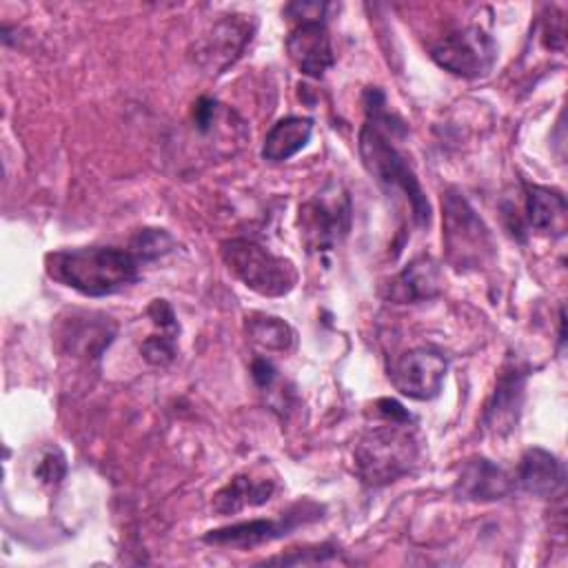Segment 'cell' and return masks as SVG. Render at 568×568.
<instances>
[{"mask_svg": "<svg viewBox=\"0 0 568 568\" xmlns=\"http://www.w3.org/2000/svg\"><path fill=\"white\" fill-rule=\"evenodd\" d=\"M513 484L532 497L548 499L564 490L566 470L550 450L532 446L521 455Z\"/></svg>", "mask_w": 568, "mask_h": 568, "instance_id": "7c38bea8", "label": "cell"}, {"mask_svg": "<svg viewBox=\"0 0 568 568\" xmlns=\"http://www.w3.org/2000/svg\"><path fill=\"white\" fill-rule=\"evenodd\" d=\"M528 366L517 357H508L497 375L495 390L484 408L481 424L488 433L501 437L517 428L521 404H524V388H526Z\"/></svg>", "mask_w": 568, "mask_h": 568, "instance_id": "8fae6325", "label": "cell"}, {"mask_svg": "<svg viewBox=\"0 0 568 568\" xmlns=\"http://www.w3.org/2000/svg\"><path fill=\"white\" fill-rule=\"evenodd\" d=\"M293 11H295L293 18H300V20L286 36V53L304 75L322 78L335 64L331 36L322 20L326 4H320V2L288 4L286 13H293Z\"/></svg>", "mask_w": 568, "mask_h": 568, "instance_id": "52a82bcc", "label": "cell"}, {"mask_svg": "<svg viewBox=\"0 0 568 568\" xmlns=\"http://www.w3.org/2000/svg\"><path fill=\"white\" fill-rule=\"evenodd\" d=\"M173 237L164 229H142L131 244V251L140 257V262H149L166 255L173 248Z\"/></svg>", "mask_w": 568, "mask_h": 568, "instance_id": "ffe728a7", "label": "cell"}, {"mask_svg": "<svg viewBox=\"0 0 568 568\" xmlns=\"http://www.w3.org/2000/svg\"><path fill=\"white\" fill-rule=\"evenodd\" d=\"M246 333L268 351H288L295 344V331L275 315H246Z\"/></svg>", "mask_w": 568, "mask_h": 568, "instance_id": "d6986e66", "label": "cell"}, {"mask_svg": "<svg viewBox=\"0 0 568 568\" xmlns=\"http://www.w3.org/2000/svg\"><path fill=\"white\" fill-rule=\"evenodd\" d=\"M140 257L131 248L80 246L44 257L47 275L82 295L104 297L140 280Z\"/></svg>", "mask_w": 568, "mask_h": 568, "instance_id": "7a4b0ae2", "label": "cell"}, {"mask_svg": "<svg viewBox=\"0 0 568 568\" xmlns=\"http://www.w3.org/2000/svg\"><path fill=\"white\" fill-rule=\"evenodd\" d=\"M544 44L552 51H564V18L561 13L557 16H548L544 20Z\"/></svg>", "mask_w": 568, "mask_h": 568, "instance_id": "484cf974", "label": "cell"}, {"mask_svg": "<svg viewBox=\"0 0 568 568\" xmlns=\"http://www.w3.org/2000/svg\"><path fill=\"white\" fill-rule=\"evenodd\" d=\"M151 322L162 331V333H173L178 335L180 326H178V317H175V311L173 306L166 302V300H153L146 308Z\"/></svg>", "mask_w": 568, "mask_h": 568, "instance_id": "cb8c5ba5", "label": "cell"}, {"mask_svg": "<svg viewBox=\"0 0 568 568\" xmlns=\"http://www.w3.org/2000/svg\"><path fill=\"white\" fill-rule=\"evenodd\" d=\"M142 357L151 364V366H169L175 355H178V348H175V335L173 333H160V335H149L142 346Z\"/></svg>", "mask_w": 568, "mask_h": 568, "instance_id": "44dd1931", "label": "cell"}, {"mask_svg": "<svg viewBox=\"0 0 568 568\" xmlns=\"http://www.w3.org/2000/svg\"><path fill=\"white\" fill-rule=\"evenodd\" d=\"M353 222V202L348 191L331 180L311 200L300 206L297 224L304 246L311 253H328L348 235Z\"/></svg>", "mask_w": 568, "mask_h": 568, "instance_id": "8992f818", "label": "cell"}, {"mask_svg": "<svg viewBox=\"0 0 568 568\" xmlns=\"http://www.w3.org/2000/svg\"><path fill=\"white\" fill-rule=\"evenodd\" d=\"M442 242L448 264L457 271L481 268L495 255L493 233L457 189L442 197Z\"/></svg>", "mask_w": 568, "mask_h": 568, "instance_id": "277c9868", "label": "cell"}, {"mask_svg": "<svg viewBox=\"0 0 568 568\" xmlns=\"http://www.w3.org/2000/svg\"><path fill=\"white\" fill-rule=\"evenodd\" d=\"M366 120L357 135V151L368 175L388 193H399L417 226L430 224V204L428 197L408 164L406 155L397 149L395 138L406 133L404 122L386 111V95L377 87H368L364 93Z\"/></svg>", "mask_w": 568, "mask_h": 568, "instance_id": "6da1fadb", "label": "cell"}, {"mask_svg": "<svg viewBox=\"0 0 568 568\" xmlns=\"http://www.w3.org/2000/svg\"><path fill=\"white\" fill-rule=\"evenodd\" d=\"M568 204L561 191L526 184V224L541 235L561 237L566 233Z\"/></svg>", "mask_w": 568, "mask_h": 568, "instance_id": "2e32d148", "label": "cell"}, {"mask_svg": "<svg viewBox=\"0 0 568 568\" xmlns=\"http://www.w3.org/2000/svg\"><path fill=\"white\" fill-rule=\"evenodd\" d=\"M419 459V442L410 422L384 419L371 426L355 444L353 462L357 477L373 488L408 475Z\"/></svg>", "mask_w": 568, "mask_h": 568, "instance_id": "3957f363", "label": "cell"}, {"mask_svg": "<svg viewBox=\"0 0 568 568\" xmlns=\"http://www.w3.org/2000/svg\"><path fill=\"white\" fill-rule=\"evenodd\" d=\"M448 373L446 355L435 346H415L402 353L390 366L388 377L404 397L426 402L442 393Z\"/></svg>", "mask_w": 568, "mask_h": 568, "instance_id": "30bf717a", "label": "cell"}, {"mask_svg": "<svg viewBox=\"0 0 568 568\" xmlns=\"http://www.w3.org/2000/svg\"><path fill=\"white\" fill-rule=\"evenodd\" d=\"M510 475L486 457H470L455 479V495L466 501H495L513 490Z\"/></svg>", "mask_w": 568, "mask_h": 568, "instance_id": "4fadbf2b", "label": "cell"}, {"mask_svg": "<svg viewBox=\"0 0 568 568\" xmlns=\"http://www.w3.org/2000/svg\"><path fill=\"white\" fill-rule=\"evenodd\" d=\"M322 513H324L322 504L313 499H302L288 506L275 519H251V521L222 526V528L209 530L202 537V541L211 546H224V548H253V546H262L280 537H286L295 528L322 519Z\"/></svg>", "mask_w": 568, "mask_h": 568, "instance_id": "ba28073f", "label": "cell"}, {"mask_svg": "<svg viewBox=\"0 0 568 568\" xmlns=\"http://www.w3.org/2000/svg\"><path fill=\"white\" fill-rule=\"evenodd\" d=\"M64 457L58 450H49L38 464V475L47 484H58L64 477Z\"/></svg>", "mask_w": 568, "mask_h": 568, "instance_id": "d4e9b609", "label": "cell"}, {"mask_svg": "<svg viewBox=\"0 0 568 568\" xmlns=\"http://www.w3.org/2000/svg\"><path fill=\"white\" fill-rule=\"evenodd\" d=\"M337 555V548L333 544H322L313 548H302L297 555H282L268 559V564H322Z\"/></svg>", "mask_w": 568, "mask_h": 568, "instance_id": "603a6c76", "label": "cell"}, {"mask_svg": "<svg viewBox=\"0 0 568 568\" xmlns=\"http://www.w3.org/2000/svg\"><path fill=\"white\" fill-rule=\"evenodd\" d=\"M220 113H222V104H220L217 100L206 98V95L197 98V100L193 102V109H191V120H193L195 131H200V133H211L213 126H215V122H217V115H220Z\"/></svg>", "mask_w": 568, "mask_h": 568, "instance_id": "7402d4cb", "label": "cell"}, {"mask_svg": "<svg viewBox=\"0 0 568 568\" xmlns=\"http://www.w3.org/2000/svg\"><path fill=\"white\" fill-rule=\"evenodd\" d=\"M442 291V275L435 260L422 255L406 264L388 284H386V300L395 304H415L424 300L437 297Z\"/></svg>", "mask_w": 568, "mask_h": 568, "instance_id": "5bb4252c", "label": "cell"}, {"mask_svg": "<svg viewBox=\"0 0 568 568\" xmlns=\"http://www.w3.org/2000/svg\"><path fill=\"white\" fill-rule=\"evenodd\" d=\"M313 135V120L302 115H288L277 120L262 144V158L266 162H286L300 153Z\"/></svg>", "mask_w": 568, "mask_h": 568, "instance_id": "e0dca14e", "label": "cell"}, {"mask_svg": "<svg viewBox=\"0 0 568 568\" xmlns=\"http://www.w3.org/2000/svg\"><path fill=\"white\" fill-rule=\"evenodd\" d=\"M275 484L271 479H253L248 475H235L226 486L213 495V510L217 515H235L246 506H260L271 499Z\"/></svg>", "mask_w": 568, "mask_h": 568, "instance_id": "ac0fdd59", "label": "cell"}, {"mask_svg": "<svg viewBox=\"0 0 568 568\" xmlns=\"http://www.w3.org/2000/svg\"><path fill=\"white\" fill-rule=\"evenodd\" d=\"M248 40H251V27L246 20H240L237 16L220 20L213 27V31L197 44V58L206 69H213L215 73H220L235 58H240Z\"/></svg>", "mask_w": 568, "mask_h": 568, "instance_id": "9a60e30c", "label": "cell"}, {"mask_svg": "<svg viewBox=\"0 0 568 568\" xmlns=\"http://www.w3.org/2000/svg\"><path fill=\"white\" fill-rule=\"evenodd\" d=\"M222 262L246 288L264 297L288 295L300 275L291 260L275 255L266 246L248 237H231L220 244Z\"/></svg>", "mask_w": 568, "mask_h": 568, "instance_id": "5b68a950", "label": "cell"}, {"mask_svg": "<svg viewBox=\"0 0 568 568\" xmlns=\"http://www.w3.org/2000/svg\"><path fill=\"white\" fill-rule=\"evenodd\" d=\"M251 377H253V382L260 386V388H271L273 386V382H275V377H277V371H275V366L266 359V357H255L253 362H251Z\"/></svg>", "mask_w": 568, "mask_h": 568, "instance_id": "4316f807", "label": "cell"}, {"mask_svg": "<svg viewBox=\"0 0 568 568\" xmlns=\"http://www.w3.org/2000/svg\"><path fill=\"white\" fill-rule=\"evenodd\" d=\"M430 58L444 71L457 78H481L497 60V44L481 27L470 24L439 38L430 47Z\"/></svg>", "mask_w": 568, "mask_h": 568, "instance_id": "9c48e42d", "label": "cell"}, {"mask_svg": "<svg viewBox=\"0 0 568 568\" xmlns=\"http://www.w3.org/2000/svg\"><path fill=\"white\" fill-rule=\"evenodd\" d=\"M377 410H379V415H382L384 419H397V422H410V419H413L410 413H408L399 402L388 399V397H384V399L377 402Z\"/></svg>", "mask_w": 568, "mask_h": 568, "instance_id": "83f0119b", "label": "cell"}]
</instances>
